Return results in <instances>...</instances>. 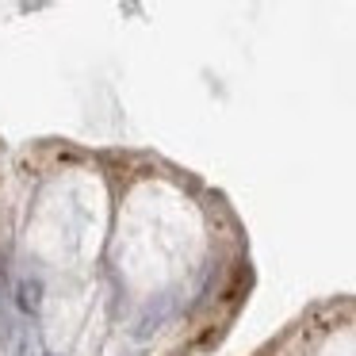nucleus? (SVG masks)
Listing matches in <instances>:
<instances>
[{
    "mask_svg": "<svg viewBox=\"0 0 356 356\" xmlns=\"http://www.w3.org/2000/svg\"><path fill=\"white\" fill-rule=\"evenodd\" d=\"M16 302H19L24 314H39V310H42V284H39V280H31V276L19 280V284H16Z\"/></svg>",
    "mask_w": 356,
    "mask_h": 356,
    "instance_id": "nucleus-1",
    "label": "nucleus"
},
{
    "mask_svg": "<svg viewBox=\"0 0 356 356\" xmlns=\"http://www.w3.org/2000/svg\"><path fill=\"white\" fill-rule=\"evenodd\" d=\"M169 310H172V295H161L157 307H146V314L138 318V337H149L154 330H161V322L169 318Z\"/></svg>",
    "mask_w": 356,
    "mask_h": 356,
    "instance_id": "nucleus-2",
    "label": "nucleus"
},
{
    "mask_svg": "<svg viewBox=\"0 0 356 356\" xmlns=\"http://www.w3.org/2000/svg\"><path fill=\"white\" fill-rule=\"evenodd\" d=\"M8 356H35V341H31V330L27 325H16L8 333Z\"/></svg>",
    "mask_w": 356,
    "mask_h": 356,
    "instance_id": "nucleus-3",
    "label": "nucleus"
}]
</instances>
